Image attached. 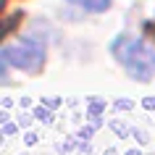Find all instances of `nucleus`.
Listing matches in <instances>:
<instances>
[{"label":"nucleus","instance_id":"f257e3e1","mask_svg":"<svg viewBox=\"0 0 155 155\" xmlns=\"http://www.w3.org/2000/svg\"><path fill=\"white\" fill-rule=\"evenodd\" d=\"M110 53L118 63L126 68L131 79L137 82H150L155 76V50L145 42L134 40L129 34H118L110 45Z\"/></svg>","mask_w":155,"mask_h":155},{"label":"nucleus","instance_id":"f03ea898","mask_svg":"<svg viewBox=\"0 0 155 155\" xmlns=\"http://www.w3.org/2000/svg\"><path fill=\"white\" fill-rule=\"evenodd\" d=\"M0 58H3V63L13 66V68H21L26 74H40L45 66V48L37 40H21L16 45H5Z\"/></svg>","mask_w":155,"mask_h":155},{"label":"nucleus","instance_id":"7ed1b4c3","mask_svg":"<svg viewBox=\"0 0 155 155\" xmlns=\"http://www.w3.org/2000/svg\"><path fill=\"white\" fill-rule=\"evenodd\" d=\"M68 3H74L84 11H92V13H103V11L110 8V0H68Z\"/></svg>","mask_w":155,"mask_h":155},{"label":"nucleus","instance_id":"20e7f679","mask_svg":"<svg viewBox=\"0 0 155 155\" xmlns=\"http://www.w3.org/2000/svg\"><path fill=\"white\" fill-rule=\"evenodd\" d=\"M105 110V103L103 100H97V97H92L90 100V108H87V113H90V118H92V126L97 129L100 126V113Z\"/></svg>","mask_w":155,"mask_h":155},{"label":"nucleus","instance_id":"39448f33","mask_svg":"<svg viewBox=\"0 0 155 155\" xmlns=\"http://www.w3.org/2000/svg\"><path fill=\"white\" fill-rule=\"evenodd\" d=\"M34 118H40L42 124H53V113H50V108L45 105V108H37V110H34Z\"/></svg>","mask_w":155,"mask_h":155},{"label":"nucleus","instance_id":"423d86ee","mask_svg":"<svg viewBox=\"0 0 155 155\" xmlns=\"http://www.w3.org/2000/svg\"><path fill=\"white\" fill-rule=\"evenodd\" d=\"M110 129H113L116 134H118V137H126V134H129V129H124V126H121L118 121H113V124H110Z\"/></svg>","mask_w":155,"mask_h":155},{"label":"nucleus","instance_id":"0eeeda50","mask_svg":"<svg viewBox=\"0 0 155 155\" xmlns=\"http://www.w3.org/2000/svg\"><path fill=\"white\" fill-rule=\"evenodd\" d=\"M16 124H11V121H5V126H3V134H5V137H11V134H16Z\"/></svg>","mask_w":155,"mask_h":155},{"label":"nucleus","instance_id":"6e6552de","mask_svg":"<svg viewBox=\"0 0 155 155\" xmlns=\"http://www.w3.org/2000/svg\"><path fill=\"white\" fill-rule=\"evenodd\" d=\"M116 108H118V110H129V108H131V100L129 97H126V100H124V97L116 100Z\"/></svg>","mask_w":155,"mask_h":155},{"label":"nucleus","instance_id":"1a4fd4ad","mask_svg":"<svg viewBox=\"0 0 155 155\" xmlns=\"http://www.w3.org/2000/svg\"><path fill=\"white\" fill-rule=\"evenodd\" d=\"M42 103H45V105H48L50 110H55V108L61 105V103H63V100H58V97H50V100H42Z\"/></svg>","mask_w":155,"mask_h":155},{"label":"nucleus","instance_id":"9d476101","mask_svg":"<svg viewBox=\"0 0 155 155\" xmlns=\"http://www.w3.org/2000/svg\"><path fill=\"white\" fill-rule=\"evenodd\" d=\"M142 108L145 110H155V97H145L142 100Z\"/></svg>","mask_w":155,"mask_h":155},{"label":"nucleus","instance_id":"9b49d317","mask_svg":"<svg viewBox=\"0 0 155 155\" xmlns=\"http://www.w3.org/2000/svg\"><path fill=\"white\" fill-rule=\"evenodd\" d=\"M24 142H26V145H37V134H26Z\"/></svg>","mask_w":155,"mask_h":155},{"label":"nucleus","instance_id":"f8f14e48","mask_svg":"<svg viewBox=\"0 0 155 155\" xmlns=\"http://www.w3.org/2000/svg\"><path fill=\"white\" fill-rule=\"evenodd\" d=\"M134 137H137L139 142H145V139H147V134H145V131H134Z\"/></svg>","mask_w":155,"mask_h":155},{"label":"nucleus","instance_id":"ddd939ff","mask_svg":"<svg viewBox=\"0 0 155 155\" xmlns=\"http://www.w3.org/2000/svg\"><path fill=\"white\" fill-rule=\"evenodd\" d=\"M126 155H142L139 150H126Z\"/></svg>","mask_w":155,"mask_h":155},{"label":"nucleus","instance_id":"4468645a","mask_svg":"<svg viewBox=\"0 0 155 155\" xmlns=\"http://www.w3.org/2000/svg\"><path fill=\"white\" fill-rule=\"evenodd\" d=\"M105 155H116V150H105Z\"/></svg>","mask_w":155,"mask_h":155}]
</instances>
